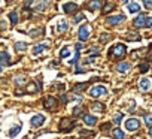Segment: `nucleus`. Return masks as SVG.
<instances>
[{"label": "nucleus", "mask_w": 152, "mask_h": 139, "mask_svg": "<svg viewBox=\"0 0 152 139\" xmlns=\"http://www.w3.org/2000/svg\"><path fill=\"white\" fill-rule=\"evenodd\" d=\"M116 71L121 72V74H122V72H128V71H130V64L125 63V61H124V63H119V64H116Z\"/></svg>", "instance_id": "nucleus-15"}, {"label": "nucleus", "mask_w": 152, "mask_h": 139, "mask_svg": "<svg viewBox=\"0 0 152 139\" xmlns=\"http://www.w3.org/2000/svg\"><path fill=\"white\" fill-rule=\"evenodd\" d=\"M45 49H48V45H46V43H39V45H36V46L33 48V54L37 55V54H40V52L45 51Z\"/></svg>", "instance_id": "nucleus-14"}, {"label": "nucleus", "mask_w": 152, "mask_h": 139, "mask_svg": "<svg viewBox=\"0 0 152 139\" xmlns=\"http://www.w3.org/2000/svg\"><path fill=\"white\" fill-rule=\"evenodd\" d=\"M130 112H134V102L131 100V106H130V109H128Z\"/></svg>", "instance_id": "nucleus-46"}, {"label": "nucleus", "mask_w": 152, "mask_h": 139, "mask_svg": "<svg viewBox=\"0 0 152 139\" xmlns=\"http://www.w3.org/2000/svg\"><path fill=\"white\" fill-rule=\"evenodd\" d=\"M94 60H96V57H88V58L85 60V63H87V64H90V63H93Z\"/></svg>", "instance_id": "nucleus-43"}, {"label": "nucleus", "mask_w": 152, "mask_h": 139, "mask_svg": "<svg viewBox=\"0 0 152 139\" xmlns=\"http://www.w3.org/2000/svg\"><path fill=\"white\" fill-rule=\"evenodd\" d=\"M82 135H94V132H90V130H81Z\"/></svg>", "instance_id": "nucleus-44"}, {"label": "nucleus", "mask_w": 152, "mask_h": 139, "mask_svg": "<svg viewBox=\"0 0 152 139\" xmlns=\"http://www.w3.org/2000/svg\"><path fill=\"white\" fill-rule=\"evenodd\" d=\"M109 129H110V123H104V124L100 126V130H102V132H107Z\"/></svg>", "instance_id": "nucleus-35"}, {"label": "nucleus", "mask_w": 152, "mask_h": 139, "mask_svg": "<svg viewBox=\"0 0 152 139\" xmlns=\"http://www.w3.org/2000/svg\"><path fill=\"white\" fill-rule=\"evenodd\" d=\"M34 85H36L34 82H33V84H28V87H27V93L31 94V93H36V91L40 90V87H34Z\"/></svg>", "instance_id": "nucleus-27"}, {"label": "nucleus", "mask_w": 152, "mask_h": 139, "mask_svg": "<svg viewBox=\"0 0 152 139\" xmlns=\"http://www.w3.org/2000/svg\"><path fill=\"white\" fill-rule=\"evenodd\" d=\"M125 20V17L124 15H115V17H107L106 18V24H109V26H118L119 23H122Z\"/></svg>", "instance_id": "nucleus-6"}, {"label": "nucleus", "mask_w": 152, "mask_h": 139, "mask_svg": "<svg viewBox=\"0 0 152 139\" xmlns=\"http://www.w3.org/2000/svg\"><path fill=\"white\" fill-rule=\"evenodd\" d=\"M43 33V27H40V29H34V30H30V36L31 38H37V36H40Z\"/></svg>", "instance_id": "nucleus-25"}, {"label": "nucleus", "mask_w": 152, "mask_h": 139, "mask_svg": "<svg viewBox=\"0 0 152 139\" xmlns=\"http://www.w3.org/2000/svg\"><path fill=\"white\" fill-rule=\"evenodd\" d=\"M79 72L82 74V72H84V69H82L81 66H76V74H79Z\"/></svg>", "instance_id": "nucleus-45"}, {"label": "nucleus", "mask_w": 152, "mask_h": 139, "mask_svg": "<svg viewBox=\"0 0 152 139\" xmlns=\"http://www.w3.org/2000/svg\"><path fill=\"white\" fill-rule=\"evenodd\" d=\"M84 123H85L87 126L93 127V126L97 123V118H96L94 115H91V114H85V115H84Z\"/></svg>", "instance_id": "nucleus-11"}, {"label": "nucleus", "mask_w": 152, "mask_h": 139, "mask_svg": "<svg viewBox=\"0 0 152 139\" xmlns=\"http://www.w3.org/2000/svg\"><path fill=\"white\" fill-rule=\"evenodd\" d=\"M112 9H115V5H113V3H107V5L103 8V14H109Z\"/></svg>", "instance_id": "nucleus-31"}, {"label": "nucleus", "mask_w": 152, "mask_h": 139, "mask_svg": "<svg viewBox=\"0 0 152 139\" xmlns=\"http://www.w3.org/2000/svg\"><path fill=\"white\" fill-rule=\"evenodd\" d=\"M79 139H87V138H79Z\"/></svg>", "instance_id": "nucleus-48"}, {"label": "nucleus", "mask_w": 152, "mask_h": 139, "mask_svg": "<svg viewBox=\"0 0 152 139\" xmlns=\"http://www.w3.org/2000/svg\"><path fill=\"white\" fill-rule=\"evenodd\" d=\"M61 102H63V103H67V102H69V96L63 94V96H61Z\"/></svg>", "instance_id": "nucleus-42"}, {"label": "nucleus", "mask_w": 152, "mask_h": 139, "mask_svg": "<svg viewBox=\"0 0 152 139\" xmlns=\"http://www.w3.org/2000/svg\"><path fill=\"white\" fill-rule=\"evenodd\" d=\"M107 93V90L103 87V85H96L90 90V96L91 97H100V96H104Z\"/></svg>", "instance_id": "nucleus-4"}, {"label": "nucleus", "mask_w": 152, "mask_h": 139, "mask_svg": "<svg viewBox=\"0 0 152 139\" xmlns=\"http://www.w3.org/2000/svg\"><path fill=\"white\" fill-rule=\"evenodd\" d=\"M121 120H122V114H121V112H118V114H116V117H115V120H113V121H115V123H116V124H119V123H121Z\"/></svg>", "instance_id": "nucleus-37"}, {"label": "nucleus", "mask_w": 152, "mask_h": 139, "mask_svg": "<svg viewBox=\"0 0 152 139\" xmlns=\"http://www.w3.org/2000/svg\"><path fill=\"white\" fill-rule=\"evenodd\" d=\"M78 5L76 3H72V2H69V3H66L64 6H63V9H64V12L66 14H75L76 11H78Z\"/></svg>", "instance_id": "nucleus-10"}, {"label": "nucleus", "mask_w": 152, "mask_h": 139, "mask_svg": "<svg viewBox=\"0 0 152 139\" xmlns=\"http://www.w3.org/2000/svg\"><path fill=\"white\" fill-rule=\"evenodd\" d=\"M139 11H140V6H139L137 3H130V5H128V12L134 14V12H139Z\"/></svg>", "instance_id": "nucleus-23"}, {"label": "nucleus", "mask_w": 152, "mask_h": 139, "mask_svg": "<svg viewBox=\"0 0 152 139\" xmlns=\"http://www.w3.org/2000/svg\"><path fill=\"white\" fill-rule=\"evenodd\" d=\"M139 127H140V121H139L137 118H128V120H125V129H127V130L134 132V130H137Z\"/></svg>", "instance_id": "nucleus-5"}, {"label": "nucleus", "mask_w": 152, "mask_h": 139, "mask_svg": "<svg viewBox=\"0 0 152 139\" xmlns=\"http://www.w3.org/2000/svg\"><path fill=\"white\" fill-rule=\"evenodd\" d=\"M139 85H140V88H142L143 91H148V90H149V85H151V81H149L148 78H143V79H140Z\"/></svg>", "instance_id": "nucleus-16"}, {"label": "nucleus", "mask_w": 152, "mask_h": 139, "mask_svg": "<svg viewBox=\"0 0 152 139\" xmlns=\"http://www.w3.org/2000/svg\"><path fill=\"white\" fill-rule=\"evenodd\" d=\"M30 123H31V127H40L45 123V117L42 114H36V115H33Z\"/></svg>", "instance_id": "nucleus-7"}, {"label": "nucleus", "mask_w": 152, "mask_h": 139, "mask_svg": "<svg viewBox=\"0 0 152 139\" xmlns=\"http://www.w3.org/2000/svg\"><path fill=\"white\" fill-rule=\"evenodd\" d=\"M76 126V121H73V120H69V118H63L61 121H60V126H58V130L60 132H70L73 127Z\"/></svg>", "instance_id": "nucleus-2"}, {"label": "nucleus", "mask_w": 152, "mask_h": 139, "mask_svg": "<svg viewBox=\"0 0 152 139\" xmlns=\"http://www.w3.org/2000/svg\"><path fill=\"white\" fill-rule=\"evenodd\" d=\"M57 105H58V100H57L54 96H48V97H45V100H43V106H45V109L54 111V109L57 108Z\"/></svg>", "instance_id": "nucleus-3"}, {"label": "nucleus", "mask_w": 152, "mask_h": 139, "mask_svg": "<svg viewBox=\"0 0 152 139\" xmlns=\"http://www.w3.org/2000/svg\"><path fill=\"white\" fill-rule=\"evenodd\" d=\"M109 35H102V38H100V42L102 43H106V42H109Z\"/></svg>", "instance_id": "nucleus-36"}, {"label": "nucleus", "mask_w": 152, "mask_h": 139, "mask_svg": "<svg viewBox=\"0 0 152 139\" xmlns=\"http://www.w3.org/2000/svg\"><path fill=\"white\" fill-rule=\"evenodd\" d=\"M145 20H146V15H145V14H140L139 17L134 18L133 27H134V29H142V27H145Z\"/></svg>", "instance_id": "nucleus-8"}, {"label": "nucleus", "mask_w": 152, "mask_h": 139, "mask_svg": "<svg viewBox=\"0 0 152 139\" xmlns=\"http://www.w3.org/2000/svg\"><path fill=\"white\" fill-rule=\"evenodd\" d=\"M82 20H85V15H82V14H81V15H76V18H75L76 23H79V21H82Z\"/></svg>", "instance_id": "nucleus-41"}, {"label": "nucleus", "mask_w": 152, "mask_h": 139, "mask_svg": "<svg viewBox=\"0 0 152 139\" xmlns=\"http://www.w3.org/2000/svg\"><path fill=\"white\" fill-rule=\"evenodd\" d=\"M145 124L148 126V129H151V126H152V115L151 114H145Z\"/></svg>", "instance_id": "nucleus-28"}, {"label": "nucleus", "mask_w": 152, "mask_h": 139, "mask_svg": "<svg viewBox=\"0 0 152 139\" xmlns=\"http://www.w3.org/2000/svg\"><path fill=\"white\" fill-rule=\"evenodd\" d=\"M15 82H17V84H23V82H26V78H24V76H17Z\"/></svg>", "instance_id": "nucleus-39"}, {"label": "nucleus", "mask_w": 152, "mask_h": 139, "mask_svg": "<svg viewBox=\"0 0 152 139\" xmlns=\"http://www.w3.org/2000/svg\"><path fill=\"white\" fill-rule=\"evenodd\" d=\"M2 69H3V67H2V64H0V72H2Z\"/></svg>", "instance_id": "nucleus-47"}, {"label": "nucleus", "mask_w": 152, "mask_h": 139, "mask_svg": "<svg viewBox=\"0 0 152 139\" xmlns=\"http://www.w3.org/2000/svg\"><path fill=\"white\" fill-rule=\"evenodd\" d=\"M67 29H69L67 23H66V21H61V23H60V26L57 27V33H63V32H66Z\"/></svg>", "instance_id": "nucleus-24"}, {"label": "nucleus", "mask_w": 152, "mask_h": 139, "mask_svg": "<svg viewBox=\"0 0 152 139\" xmlns=\"http://www.w3.org/2000/svg\"><path fill=\"white\" fill-rule=\"evenodd\" d=\"M9 20H11V24L15 26L17 21H18V14H17V12H11V14H9Z\"/></svg>", "instance_id": "nucleus-26"}, {"label": "nucleus", "mask_w": 152, "mask_h": 139, "mask_svg": "<svg viewBox=\"0 0 152 139\" xmlns=\"http://www.w3.org/2000/svg\"><path fill=\"white\" fill-rule=\"evenodd\" d=\"M79 114H82V108H81V106H75V108H73V115L78 117Z\"/></svg>", "instance_id": "nucleus-33"}, {"label": "nucleus", "mask_w": 152, "mask_h": 139, "mask_svg": "<svg viewBox=\"0 0 152 139\" xmlns=\"http://www.w3.org/2000/svg\"><path fill=\"white\" fill-rule=\"evenodd\" d=\"M100 6H102L100 0H91V2H88V5H87V8H88L90 11H96V9H99Z\"/></svg>", "instance_id": "nucleus-12"}, {"label": "nucleus", "mask_w": 152, "mask_h": 139, "mask_svg": "<svg viewBox=\"0 0 152 139\" xmlns=\"http://www.w3.org/2000/svg\"><path fill=\"white\" fill-rule=\"evenodd\" d=\"M70 55V49L69 48H63L61 51H60V57L61 58H66V57H69Z\"/></svg>", "instance_id": "nucleus-32"}, {"label": "nucleus", "mask_w": 152, "mask_h": 139, "mask_svg": "<svg viewBox=\"0 0 152 139\" xmlns=\"http://www.w3.org/2000/svg\"><path fill=\"white\" fill-rule=\"evenodd\" d=\"M143 2H145V8L146 9H151V6H152L151 2H152V0H143Z\"/></svg>", "instance_id": "nucleus-40"}, {"label": "nucleus", "mask_w": 152, "mask_h": 139, "mask_svg": "<svg viewBox=\"0 0 152 139\" xmlns=\"http://www.w3.org/2000/svg\"><path fill=\"white\" fill-rule=\"evenodd\" d=\"M112 136H113L115 139H124V138H125V135H124V132H122L121 129H113V130H112Z\"/></svg>", "instance_id": "nucleus-18"}, {"label": "nucleus", "mask_w": 152, "mask_h": 139, "mask_svg": "<svg viewBox=\"0 0 152 139\" xmlns=\"http://www.w3.org/2000/svg\"><path fill=\"white\" fill-rule=\"evenodd\" d=\"M27 48V43H24V42H17L15 43V49L17 51H24Z\"/></svg>", "instance_id": "nucleus-30"}, {"label": "nucleus", "mask_w": 152, "mask_h": 139, "mask_svg": "<svg viewBox=\"0 0 152 139\" xmlns=\"http://www.w3.org/2000/svg\"><path fill=\"white\" fill-rule=\"evenodd\" d=\"M125 45L124 43H116V45H113L110 49H109V57L110 58H122L124 55H125Z\"/></svg>", "instance_id": "nucleus-1"}, {"label": "nucleus", "mask_w": 152, "mask_h": 139, "mask_svg": "<svg viewBox=\"0 0 152 139\" xmlns=\"http://www.w3.org/2000/svg\"><path fill=\"white\" fill-rule=\"evenodd\" d=\"M91 109H93V111H97V112H103V111L106 109V106H104V103H102V102H93Z\"/></svg>", "instance_id": "nucleus-13"}, {"label": "nucleus", "mask_w": 152, "mask_h": 139, "mask_svg": "<svg viewBox=\"0 0 152 139\" xmlns=\"http://www.w3.org/2000/svg\"><path fill=\"white\" fill-rule=\"evenodd\" d=\"M139 69H140V72H142V74H146V72L149 71V61H146V63L140 64V66H139Z\"/></svg>", "instance_id": "nucleus-29"}, {"label": "nucleus", "mask_w": 152, "mask_h": 139, "mask_svg": "<svg viewBox=\"0 0 152 139\" xmlns=\"http://www.w3.org/2000/svg\"><path fill=\"white\" fill-rule=\"evenodd\" d=\"M48 6V0H39V3L37 5H34V11H43L45 8Z\"/></svg>", "instance_id": "nucleus-17"}, {"label": "nucleus", "mask_w": 152, "mask_h": 139, "mask_svg": "<svg viewBox=\"0 0 152 139\" xmlns=\"http://www.w3.org/2000/svg\"><path fill=\"white\" fill-rule=\"evenodd\" d=\"M125 39L130 40V42H137V40H140L142 38H140V35H137V33H128Z\"/></svg>", "instance_id": "nucleus-20"}, {"label": "nucleus", "mask_w": 152, "mask_h": 139, "mask_svg": "<svg viewBox=\"0 0 152 139\" xmlns=\"http://www.w3.org/2000/svg\"><path fill=\"white\" fill-rule=\"evenodd\" d=\"M75 48H76V51H78V52H81V49H84V45L81 42H78V43L75 45Z\"/></svg>", "instance_id": "nucleus-38"}, {"label": "nucleus", "mask_w": 152, "mask_h": 139, "mask_svg": "<svg viewBox=\"0 0 152 139\" xmlns=\"http://www.w3.org/2000/svg\"><path fill=\"white\" fill-rule=\"evenodd\" d=\"M88 38H90V29H88V26H81V29H79V40L81 42H85Z\"/></svg>", "instance_id": "nucleus-9"}, {"label": "nucleus", "mask_w": 152, "mask_h": 139, "mask_svg": "<svg viewBox=\"0 0 152 139\" xmlns=\"http://www.w3.org/2000/svg\"><path fill=\"white\" fill-rule=\"evenodd\" d=\"M9 60H11V55L8 52L0 54V64H9Z\"/></svg>", "instance_id": "nucleus-19"}, {"label": "nucleus", "mask_w": 152, "mask_h": 139, "mask_svg": "<svg viewBox=\"0 0 152 139\" xmlns=\"http://www.w3.org/2000/svg\"><path fill=\"white\" fill-rule=\"evenodd\" d=\"M20 132H21V126H15V127H12V129L9 130V133H8V135H9L11 138H15Z\"/></svg>", "instance_id": "nucleus-21"}, {"label": "nucleus", "mask_w": 152, "mask_h": 139, "mask_svg": "<svg viewBox=\"0 0 152 139\" xmlns=\"http://www.w3.org/2000/svg\"><path fill=\"white\" fill-rule=\"evenodd\" d=\"M145 27H148V29L152 27V18H151V17H146V20H145Z\"/></svg>", "instance_id": "nucleus-34"}, {"label": "nucleus", "mask_w": 152, "mask_h": 139, "mask_svg": "<svg viewBox=\"0 0 152 139\" xmlns=\"http://www.w3.org/2000/svg\"><path fill=\"white\" fill-rule=\"evenodd\" d=\"M87 87H88V82H82V84H76L73 87V90L75 91H84V90H87Z\"/></svg>", "instance_id": "nucleus-22"}]
</instances>
